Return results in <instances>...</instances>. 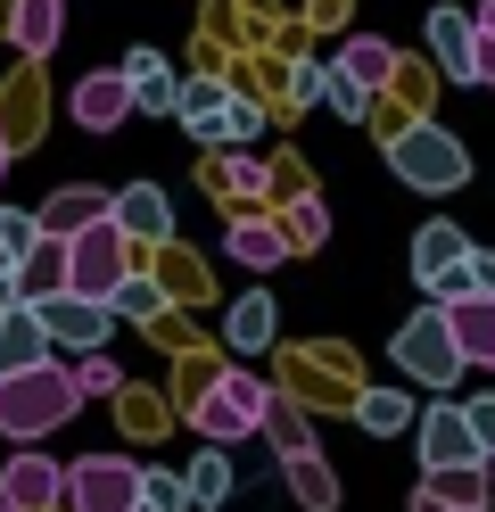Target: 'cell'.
Returning a JSON list of instances; mask_svg holds the SVG:
<instances>
[{
	"label": "cell",
	"mask_w": 495,
	"mask_h": 512,
	"mask_svg": "<svg viewBox=\"0 0 495 512\" xmlns=\"http://www.w3.org/2000/svg\"><path fill=\"white\" fill-rule=\"evenodd\" d=\"M75 389H83V397H108V389H124V372L108 364V347H83V356H75Z\"/></svg>",
	"instance_id": "cell-30"
},
{
	"label": "cell",
	"mask_w": 495,
	"mask_h": 512,
	"mask_svg": "<svg viewBox=\"0 0 495 512\" xmlns=\"http://www.w3.org/2000/svg\"><path fill=\"white\" fill-rule=\"evenodd\" d=\"M421 504H479L487 512V488H479V463H446V471H429V488Z\"/></svg>",
	"instance_id": "cell-25"
},
{
	"label": "cell",
	"mask_w": 495,
	"mask_h": 512,
	"mask_svg": "<svg viewBox=\"0 0 495 512\" xmlns=\"http://www.w3.org/2000/svg\"><path fill=\"white\" fill-rule=\"evenodd\" d=\"M231 347H240V356H256V347H273V331H281V314H273V298H240L231 306Z\"/></svg>",
	"instance_id": "cell-21"
},
{
	"label": "cell",
	"mask_w": 495,
	"mask_h": 512,
	"mask_svg": "<svg viewBox=\"0 0 495 512\" xmlns=\"http://www.w3.org/2000/svg\"><path fill=\"white\" fill-rule=\"evenodd\" d=\"M108 306H116V323H124V314H132V323H141V314H157V306H165V290H157V281H141V273H124Z\"/></svg>",
	"instance_id": "cell-31"
},
{
	"label": "cell",
	"mask_w": 495,
	"mask_h": 512,
	"mask_svg": "<svg viewBox=\"0 0 495 512\" xmlns=\"http://www.w3.org/2000/svg\"><path fill=\"white\" fill-rule=\"evenodd\" d=\"M75 116H83V133H116L132 116V83L124 75H83L75 83Z\"/></svg>",
	"instance_id": "cell-16"
},
{
	"label": "cell",
	"mask_w": 495,
	"mask_h": 512,
	"mask_svg": "<svg viewBox=\"0 0 495 512\" xmlns=\"http://www.w3.org/2000/svg\"><path fill=\"white\" fill-rule=\"evenodd\" d=\"M182 488H190V504H223V496H231V463L207 446V455L190 463V479H182Z\"/></svg>",
	"instance_id": "cell-28"
},
{
	"label": "cell",
	"mask_w": 495,
	"mask_h": 512,
	"mask_svg": "<svg viewBox=\"0 0 495 512\" xmlns=\"http://www.w3.org/2000/svg\"><path fill=\"white\" fill-rule=\"evenodd\" d=\"M42 356H58V347H50V331H42V314L17 298L9 314H0V372H25V364H42Z\"/></svg>",
	"instance_id": "cell-17"
},
{
	"label": "cell",
	"mask_w": 495,
	"mask_h": 512,
	"mask_svg": "<svg viewBox=\"0 0 495 512\" xmlns=\"http://www.w3.org/2000/svg\"><path fill=\"white\" fill-rule=\"evenodd\" d=\"M471 42H479V25L462 17V9H438V17H429V50H438V67H446L454 83H471Z\"/></svg>",
	"instance_id": "cell-20"
},
{
	"label": "cell",
	"mask_w": 495,
	"mask_h": 512,
	"mask_svg": "<svg viewBox=\"0 0 495 512\" xmlns=\"http://www.w3.org/2000/svg\"><path fill=\"white\" fill-rule=\"evenodd\" d=\"M182 504H190V488H182V479L141 471V504H132V512H182Z\"/></svg>",
	"instance_id": "cell-33"
},
{
	"label": "cell",
	"mask_w": 495,
	"mask_h": 512,
	"mask_svg": "<svg viewBox=\"0 0 495 512\" xmlns=\"http://www.w3.org/2000/svg\"><path fill=\"white\" fill-rule=\"evenodd\" d=\"M231 256H240V265H281L289 240L273 232V223H231Z\"/></svg>",
	"instance_id": "cell-27"
},
{
	"label": "cell",
	"mask_w": 495,
	"mask_h": 512,
	"mask_svg": "<svg viewBox=\"0 0 495 512\" xmlns=\"http://www.w3.org/2000/svg\"><path fill=\"white\" fill-rule=\"evenodd\" d=\"M141 504V463L132 455H83L66 471V512H132Z\"/></svg>",
	"instance_id": "cell-7"
},
{
	"label": "cell",
	"mask_w": 495,
	"mask_h": 512,
	"mask_svg": "<svg viewBox=\"0 0 495 512\" xmlns=\"http://www.w3.org/2000/svg\"><path fill=\"white\" fill-rule=\"evenodd\" d=\"M223 182H231V199H256V190H273V174H264L256 157H231V174H223Z\"/></svg>",
	"instance_id": "cell-34"
},
{
	"label": "cell",
	"mask_w": 495,
	"mask_h": 512,
	"mask_svg": "<svg viewBox=\"0 0 495 512\" xmlns=\"http://www.w3.org/2000/svg\"><path fill=\"white\" fill-rule=\"evenodd\" d=\"M116 223H124L132 248H165L174 240V199H165L157 182H124L116 190Z\"/></svg>",
	"instance_id": "cell-13"
},
{
	"label": "cell",
	"mask_w": 495,
	"mask_h": 512,
	"mask_svg": "<svg viewBox=\"0 0 495 512\" xmlns=\"http://www.w3.org/2000/svg\"><path fill=\"white\" fill-rule=\"evenodd\" d=\"M322 100L339 108V116H363V108H372V91H363V83L339 67V58H330V67H322Z\"/></svg>",
	"instance_id": "cell-29"
},
{
	"label": "cell",
	"mask_w": 495,
	"mask_h": 512,
	"mask_svg": "<svg viewBox=\"0 0 495 512\" xmlns=\"http://www.w3.org/2000/svg\"><path fill=\"white\" fill-rule=\"evenodd\" d=\"M264 430H273V446H281V455H306V446H314L306 405H297V397H281V389H273V405H264Z\"/></svg>",
	"instance_id": "cell-26"
},
{
	"label": "cell",
	"mask_w": 495,
	"mask_h": 512,
	"mask_svg": "<svg viewBox=\"0 0 495 512\" xmlns=\"http://www.w3.org/2000/svg\"><path fill=\"white\" fill-rule=\"evenodd\" d=\"M132 273V240H124V223L116 215H99L83 223L75 240H66V290H83V298H116V281Z\"/></svg>",
	"instance_id": "cell-3"
},
{
	"label": "cell",
	"mask_w": 495,
	"mask_h": 512,
	"mask_svg": "<svg viewBox=\"0 0 495 512\" xmlns=\"http://www.w3.org/2000/svg\"><path fill=\"white\" fill-rule=\"evenodd\" d=\"M421 463H429V471L487 463V446H479V430H471V413H462V405H429V413H421Z\"/></svg>",
	"instance_id": "cell-10"
},
{
	"label": "cell",
	"mask_w": 495,
	"mask_h": 512,
	"mask_svg": "<svg viewBox=\"0 0 495 512\" xmlns=\"http://www.w3.org/2000/svg\"><path fill=\"white\" fill-rule=\"evenodd\" d=\"M17 306V273H0V314H9Z\"/></svg>",
	"instance_id": "cell-38"
},
{
	"label": "cell",
	"mask_w": 495,
	"mask_h": 512,
	"mask_svg": "<svg viewBox=\"0 0 495 512\" xmlns=\"http://www.w3.org/2000/svg\"><path fill=\"white\" fill-rule=\"evenodd\" d=\"M339 67H347V75H355V83H363V91H380V83H388V75H396V50H388V42H380V34H355V42H347V50H339Z\"/></svg>",
	"instance_id": "cell-22"
},
{
	"label": "cell",
	"mask_w": 495,
	"mask_h": 512,
	"mask_svg": "<svg viewBox=\"0 0 495 512\" xmlns=\"http://www.w3.org/2000/svg\"><path fill=\"white\" fill-rule=\"evenodd\" d=\"M413 512H479V504H413Z\"/></svg>",
	"instance_id": "cell-39"
},
{
	"label": "cell",
	"mask_w": 495,
	"mask_h": 512,
	"mask_svg": "<svg viewBox=\"0 0 495 512\" xmlns=\"http://www.w3.org/2000/svg\"><path fill=\"white\" fill-rule=\"evenodd\" d=\"M446 331H454V347H462V364H495V298H487V290L446 298Z\"/></svg>",
	"instance_id": "cell-14"
},
{
	"label": "cell",
	"mask_w": 495,
	"mask_h": 512,
	"mask_svg": "<svg viewBox=\"0 0 495 512\" xmlns=\"http://www.w3.org/2000/svg\"><path fill=\"white\" fill-rule=\"evenodd\" d=\"M396 364H405L421 389H454L462 380V347L446 331V306H429V314H413V323L396 331Z\"/></svg>",
	"instance_id": "cell-5"
},
{
	"label": "cell",
	"mask_w": 495,
	"mask_h": 512,
	"mask_svg": "<svg viewBox=\"0 0 495 512\" xmlns=\"http://www.w3.org/2000/svg\"><path fill=\"white\" fill-rule=\"evenodd\" d=\"M99 215H116V190H99V182H66V190H50V199L33 207V223H42L50 240H75Z\"/></svg>",
	"instance_id": "cell-12"
},
{
	"label": "cell",
	"mask_w": 495,
	"mask_h": 512,
	"mask_svg": "<svg viewBox=\"0 0 495 512\" xmlns=\"http://www.w3.org/2000/svg\"><path fill=\"white\" fill-rule=\"evenodd\" d=\"M33 240H42V223H33V215H9V207H0V273H17V256H25Z\"/></svg>",
	"instance_id": "cell-32"
},
{
	"label": "cell",
	"mask_w": 495,
	"mask_h": 512,
	"mask_svg": "<svg viewBox=\"0 0 495 512\" xmlns=\"http://www.w3.org/2000/svg\"><path fill=\"white\" fill-rule=\"evenodd\" d=\"M33 314H42L50 347H66V356H83V347H108V339H116V306H108V298H83V290L33 298Z\"/></svg>",
	"instance_id": "cell-6"
},
{
	"label": "cell",
	"mask_w": 495,
	"mask_h": 512,
	"mask_svg": "<svg viewBox=\"0 0 495 512\" xmlns=\"http://www.w3.org/2000/svg\"><path fill=\"white\" fill-rule=\"evenodd\" d=\"M0 504H9V512H58L66 504V471L50 455H9V471H0Z\"/></svg>",
	"instance_id": "cell-11"
},
{
	"label": "cell",
	"mask_w": 495,
	"mask_h": 512,
	"mask_svg": "<svg viewBox=\"0 0 495 512\" xmlns=\"http://www.w3.org/2000/svg\"><path fill=\"white\" fill-rule=\"evenodd\" d=\"M281 479L297 488V504H314V512H330L339 504V488H330V471H322V455L306 446V455H281Z\"/></svg>",
	"instance_id": "cell-23"
},
{
	"label": "cell",
	"mask_w": 495,
	"mask_h": 512,
	"mask_svg": "<svg viewBox=\"0 0 495 512\" xmlns=\"http://www.w3.org/2000/svg\"><path fill=\"white\" fill-rule=\"evenodd\" d=\"M355 422L372 430V438H388V430L413 422V397H405V389H363V397H355Z\"/></svg>",
	"instance_id": "cell-24"
},
{
	"label": "cell",
	"mask_w": 495,
	"mask_h": 512,
	"mask_svg": "<svg viewBox=\"0 0 495 512\" xmlns=\"http://www.w3.org/2000/svg\"><path fill=\"white\" fill-rule=\"evenodd\" d=\"M471 290H487V298H495V256H487V248H471Z\"/></svg>",
	"instance_id": "cell-37"
},
{
	"label": "cell",
	"mask_w": 495,
	"mask_h": 512,
	"mask_svg": "<svg viewBox=\"0 0 495 512\" xmlns=\"http://www.w3.org/2000/svg\"><path fill=\"white\" fill-rule=\"evenodd\" d=\"M462 413H471V430H479V446L495 455V397H479V405H462Z\"/></svg>",
	"instance_id": "cell-36"
},
{
	"label": "cell",
	"mask_w": 495,
	"mask_h": 512,
	"mask_svg": "<svg viewBox=\"0 0 495 512\" xmlns=\"http://www.w3.org/2000/svg\"><path fill=\"white\" fill-rule=\"evenodd\" d=\"M388 166L405 190H462L471 157H462V141L446 124H405V133H388Z\"/></svg>",
	"instance_id": "cell-2"
},
{
	"label": "cell",
	"mask_w": 495,
	"mask_h": 512,
	"mask_svg": "<svg viewBox=\"0 0 495 512\" xmlns=\"http://www.w3.org/2000/svg\"><path fill=\"white\" fill-rule=\"evenodd\" d=\"M50 290H66V240H33L25 256H17V298L33 306V298H50Z\"/></svg>",
	"instance_id": "cell-19"
},
{
	"label": "cell",
	"mask_w": 495,
	"mask_h": 512,
	"mask_svg": "<svg viewBox=\"0 0 495 512\" xmlns=\"http://www.w3.org/2000/svg\"><path fill=\"white\" fill-rule=\"evenodd\" d=\"M264 405H273V389H264L256 372H223L215 389L190 405V422H198V438H207V446H231V438L264 430Z\"/></svg>",
	"instance_id": "cell-4"
},
{
	"label": "cell",
	"mask_w": 495,
	"mask_h": 512,
	"mask_svg": "<svg viewBox=\"0 0 495 512\" xmlns=\"http://www.w3.org/2000/svg\"><path fill=\"white\" fill-rule=\"evenodd\" d=\"M174 116L190 124L198 141H248V133H256V108H248V100H231V91H215V83H182Z\"/></svg>",
	"instance_id": "cell-9"
},
{
	"label": "cell",
	"mask_w": 495,
	"mask_h": 512,
	"mask_svg": "<svg viewBox=\"0 0 495 512\" xmlns=\"http://www.w3.org/2000/svg\"><path fill=\"white\" fill-rule=\"evenodd\" d=\"M0 512H9V504H0Z\"/></svg>",
	"instance_id": "cell-41"
},
{
	"label": "cell",
	"mask_w": 495,
	"mask_h": 512,
	"mask_svg": "<svg viewBox=\"0 0 495 512\" xmlns=\"http://www.w3.org/2000/svg\"><path fill=\"white\" fill-rule=\"evenodd\" d=\"M66 34V0H9V42L17 58H50Z\"/></svg>",
	"instance_id": "cell-15"
},
{
	"label": "cell",
	"mask_w": 495,
	"mask_h": 512,
	"mask_svg": "<svg viewBox=\"0 0 495 512\" xmlns=\"http://www.w3.org/2000/svg\"><path fill=\"white\" fill-rule=\"evenodd\" d=\"M83 413V389H75V364H58V356H42V364H25V372H0V438H17V446H33V438H50V430H66Z\"/></svg>",
	"instance_id": "cell-1"
},
{
	"label": "cell",
	"mask_w": 495,
	"mask_h": 512,
	"mask_svg": "<svg viewBox=\"0 0 495 512\" xmlns=\"http://www.w3.org/2000/svg\"><path fill=\"white\" fill-rule=\"evenodd\" d=\"M413 281H421L438 306L462 298V290H471V240H462L454 223H421V240H413Z\"/></svg>",
	"instance_id": "cell-8"
},
{
	"label": "cell",
	"mask_w": 495,
	"mask_h": 512,
	"mask_svg": "<svg viewBox=\"0 0 495 512\" xmlns=\"http://www.w3.org/2000/svg\"><path fill=\"white\" fill-rule=\"evenodd\" d=\"M471 83H487V91H495V34H479V42H471Z\"/></svg>",
	"instance_id": "cell-35"
},
{
	"label": "cell",
	"mask_w": 495,
	"mask_h": 512,
	"mask_svg": "<svg viewBox=\"0 0 495 512\" xmlns=\"http://www.w3.org/2000/svg\"><path fill=\"white\" fill-rule=\"evenodd\" d=\"M116 75L132 83V108H149V116H174L182 83L165 75V58H157V50H124V67H116Z\"/></svg>",
	"instance_id": "cell-18"
},
{
	"label": "cell",
	"mask_w": 495,
	"mask_h": 512,
	"mask_svg": "<svg viewBox=\"0 0 495 512\" xmlns=\"http://www.w3.org/2000/svg\"><path fill=\"white\" fill-rule=\"evenodd\" d=\"M0 174H9V124H0Z\"/></svg>",
	"instance_id": "cell-40"
}]
</instances>
